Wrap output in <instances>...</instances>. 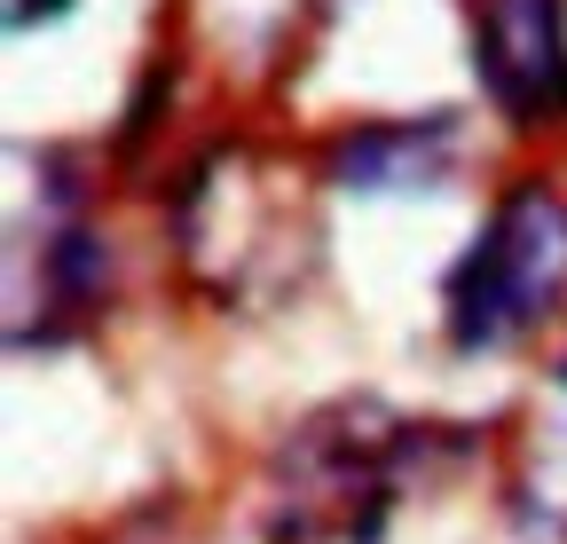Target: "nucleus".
I'll list each match as a JSON object with an SVG mask.
<instances>
[{"mask_svg":"<svg viewBox=\"0 0 567 544\" xmlns=\"http://www.w3.org/2000/svg\"><path fill=\"white\" fill-rule=\"evenodd\" d=\"M567 300V197L551 182H513L481 237L442 277V331L457 356H496L528 339Z\"/></svg>","mask_w":567,"mask_h":544,"instance_id":"f257e3e1","label":"nucleus"},{"mask_svg":"<svg viewBox=\"0 0 567 544\" xmlns=\"http://www.w3.org/2000/svg\"><path fill=\"white\" fill-rule=\"evenodd\" d=\"M425 450V427L402 419H371V411H339L292 434L284 450V528L292 536H354L371 544L379 513L394 505V482L410 473V458Z\"/></svg>","mask_w":567,"mask_h":544,"instance_id":"f03ea898","label":"nucleus"},{"mask_svg":"<svg viewBox=\"0 0 567 544\" xmlns=\"http://www.w3.org/2000/svg\"><path fill=\"white\" fill-rule=\"evenodd\" d=\"M473 80L513 126L567 119V0H473Z\"/></svg>","mask_w":567,"mask_h":544,"instance_id":"7ed1b4c3","label":"nucleus"},{"mask_svg":"<svg viewBox=\"0 0 567 544\" xmlns=\"http://www.w3.org/2000/svg\"><path fill=\"white\" fill-rule=\"evenodd\" d=\"M450 151H457V119H450V111H425V119H379V126L339 134L331 158H323V174H331L339 189L386 197V189H417V182H434Z\"/></svg>","mask_w":567,"mask_h":544,"instance_id":"20e7f679","label":"nucleus"},{"mask_svg":"<svg viewBox=\"0 0 567 544\" xmlns=\"http://www.w3.org/2000/svg\"><path fill=\"white\" fill-rule=\"evenodd\" d=\"M63 9H71V0H9V32H32V24H48Z\"/></svg>","mask_w":567,"mask_h":544,"instance_id":"39448f33","label":"nucleus"}]
</instances>
